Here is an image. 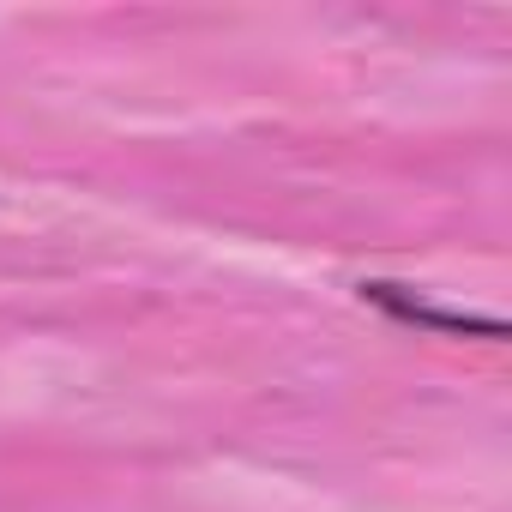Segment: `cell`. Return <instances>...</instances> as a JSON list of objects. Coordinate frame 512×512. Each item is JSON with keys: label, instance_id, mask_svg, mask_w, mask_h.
I'll return each instance as SVG.
<instances>
[{"label": "cell", "instance_id": "6da1fadb", "mask_svg": "<svg viewBox=\"0 0 512 512\" xmlns=\"http://www.w3.org/2000/svg\"><path fill=\"white\" fill-rule=\"evenodd\" d=\"M356 290H362V302L386 308V314L404 320V326H428V332H446V338H482V344H500V338H506L500 320L464 314V308H440V302H428V296H416V290H404V284H386V278H368V284H356Z\"/></svg>", "mask_w": 512, "mask_h": 512}]
</instances>
